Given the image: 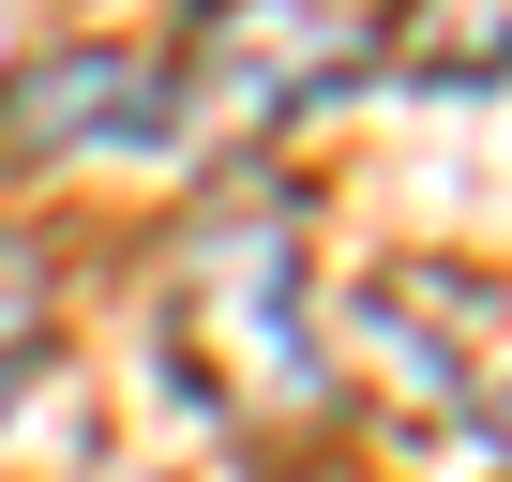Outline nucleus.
Segmentation results:
<instances>
[{
	"label": "nucleus",
	"instance_id": "obj_1",
	"mask_svg": "<svg viewBox=\"0 0 512 482\" xmlns=\"http://www.w3.org/2000/svg\"><path fill=\"white\" fill-rule=\"evenodd\" d=\"M166 347L196 362V392H211L226 422H317V407H332L317 332H302V257H287L272 211L181 241V272H166Z\"/></svg>",
	"mask_w": 512,
	"mask_h": 482
},
{
	"label": "nucleus",
	"instance_id": "obj_2",
	"mask_svg": "<svg viewBox=\"0 0 512 482\" xmlns=\"http://www.w3.org/2000/svg\"><path fill=\"white\" fill-rule=\"evenodd\" d=\"M362 61V31H347V0H211V16L181 31V136H211V121H272V106H302V91H332Z\"/></svg>",
	"mask_w": 512,
	"mask_h": 482
},
{
	"label": "nucleus",
	"instance_id": "obj_3",
	"mask_svg": "<svg viewBox=\"0 0 512 482\" xmlns=\"http://www.w3.org/2000/svg\"><path fill=\"white\" fill-rule=\"evenodd\" d=\"M0 151L16 166H61V151H196L181 136V91H166V61H136V46H46V61H16L0 76Z\"/></svg>",
	"mask_w": 512,
	"mask_h": 482
},
{
	"label": "nucleus",
	"instance_id": "obj_4",
	"mask_svg": "<svg viewBox=\"0 0 512 482\" xmlns=\"http://www.w3.org/2000/svg\"><path fill=\"white\" fill-rule=\"evenodd\" d=\"M392 76H422V91H482V76H512V0H407Z\"/></svg>",
	"mask_w": 512,
	"mask_h": 482
},
{
	"label": "nucleus",
	"instance_id": "obj_5",
	"mask_svg": "<svg viewBox=\"0 0 512 482\" xmlns=\"http://www.w3.org/2000/svg\"><path fill=\"white\" fill-rule=\"evenodd\" d=\"M31 332H46V272H31V241H0V377H16Z\"/></svg>",
	"mask_w": 512,
	"mask_h": 482
},
{
	"label": "nucleus",
	"instance_id": "obj_6",
	"mask_svg": "<svg viewBox=\"0 0 512 482\" xmlns=\"http://www.w3.org/2000/svg\"><path fill=\"white\" fill-rule=\"evenodd\" d=\"M482 422H497V437H512V377H497V392H482Z\"/></svg>",
	"mask_w": 512,
	"mask_h": 482
},
{
	"label": "nucleus",
	"instance_id": "obj_7",
	"mask_svg": "<svg viewBox=\"0 0 512 482\" xmlns=\"http://www.w3.org/2000/svg\"><path fill=\"white\" fill-rule=\"evenodd\" d=\"M0 407H16V377H0Z\"/></svg>",
	"mask_w": 512,
	"mask_h": 482
}]
</instances>
